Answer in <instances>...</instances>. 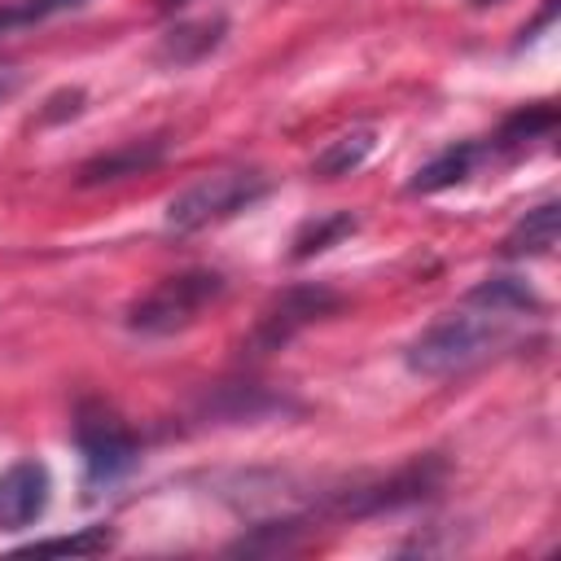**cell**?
<instances>
[{
	"mask_svg": "<svg viewBox=\"0 0 561 561\" xmlns=\"http://www.w3.org/2000/svg\"><path fill=\"white\" fill-rule=\"evenodd\" d=\"M508 342H513V320L508 316H495V311H482V307L465 302L460 311L421 329L408 342L403 364L416 377H456V373L478 368L482 359H491Z\"/></svg>",
	"mask_w": 561,
	"mask_h": 561,
	"instance_id": "1",
	"label": "cell"
},
{
	"mask_svg": "<svg viewBox=\"0 0 561 561\" xmlns=\"http://www.w3.org/2000/svg\"><path fill=\"white\" fill-rule=\"evenodd\" d=\"M228 280L215 267H188L175 276H162L149 294H140L127 307V329L140 337H171L184 333L188 324L202 320L206 307H215L224 298Z\"/></svg>",
	"mask_w": 561,
	"mask_h": 561,
	"instance_id": "2",
	"label": "cell"
},
{
	"mask_svg": "<svg viewBox=\"0 0 561 561\" xmlns=\"http://www.w3.org/2000/svg\"><path fill=\"white\" fill-rule=\"evenodd\" d=\"M272 193V180L254 167H232V171H210L202 180H193L188 188H180L167 202V228L175 237L215 228L241 210H250L254 202H263Z\"/></svg>",
	"mask_w": 561,
	"mask_h": 561,
	"instance_id": "3",
	"label": "cell"
},
{
	"mask_svg": "<svg viewBox=\"0 0 561 561\" xmlns=\"http://www.w3.org/2000/svg\"><path fill=\"white\" fill-rule=\"evenodd\" d=\"M75 443H79L88 495L114 486L118 478H127L140 465V438L105 403H79V412H75Z\"/></svg>",
	"mask_w": 561,
	"mask_h": 561,
	"instance_id": "4",
	"label": "cell"
},
{
	"mask_svg": "<svg viewBox=\"0 0 561 561\" xmlns=\"http://www.w3.org/2000/svg\"><path fill=\"white\" fill-rule=\"evenodd\" d=\"M447 478V465L438 456H416L408 465H399L394 473L377 478V482H359L346 491L329 495V513L333 517H377V513H394L408 504H421L430 495H438Z\"/></svg>",
	"mask_w": 561,
	"mask_h": 561,
	"instance_id": "5",
	"label": "cell"
},
{
	"mask_svg": "<svg viewBox=\"0 0 561 561\" xmlns=\"http://www.w3.org/2000/svg\"><path fill=\"white\" fill-rule=\"evenodd\" d=\"M337 311H342V294L333 285H320V280H311V285H285L259 311L254 329L245 333V351L250 355H272L280 346H289L302 329H311V324H320V320H329Z\"/></svg>",
	"mask_w": 561,
	"mask_h": 561,
	"instance_id": "6",
	"label": "cell"
},
{
	"mask_svg": "<svg viewBox=\"0 0 561 561\" xmlns=\"http://www.w3.org/2000/svg\"><path fill=\"white\" fill-rule=\"evenodd\" d=\"M53 500V473L44 460L22 456L0 473V530H26Z\"/></svg>",
	"mask_w": 561,
	"mask_h": 561,
	"instance_id": "7",
	"label": "cell"
},
{
	"mask_svg": "<svg viewBox=\"0 0 561 561\" xmlns=\"http://www.w3.org/2000/svg\"><path fill=\"white\" fill-rule=\"evenodd\" d=\"M228 39V18L224 13H206V18H184L175 26H167L153 44V61L167 70H188L197 61H206L219 44Z\"/></svg>",
	"mask_w": 561,
	"mask_h": 561,
	"instance_id": "8",
	"label": "cell"
},
{
	"mask_svg": "<svg viewBox=\"0 0 561 561\" xmlns=\"http://www.w3.org/2000/svg\"><path fill=\"white\" fill-rule=\"evenodd\" d=\"M167 153V136H145V140H123L105 153H92L79 171H75V184L79 188H96V184H114V180H127V175H140L149 167H158Z\"/></svg>",
	"mask_w": 561,
	"mask_h": 561,
	"instance_id": "9",
	"label": "cell"
},
{
	"mask_svg": "<svg viewBox=\"0 0 561 561\" xmlns=\"http://www.w3.org/2000/svg\"><path fill=\"white\" fill-rule=\"evenodd\" d=\"M486 162H491L486 140H456V145H447L443 153H434V158L408 180V193H412V197H430V193L456 188V184H465L469 175H478V167H486Z\"/></svg>",
	"mask_w": 561,
	"mask_h": 561,
	"instance_id": "10",
	"label": "cell"
},
{
	"mask_svg": "<svg viewBox=\"0 0 561 561\" xmlns=\"http://www.w3.org/2000/svg\"><path fill=\"white\" fill-rule=\"evenodd\" d=\"M557 232H561V202L548 197V202L530 206V210L504 232L500 254H504V259H543V254H552Z\"/></svg>",
	"mask_w": 561,
	"mask_h": 561,
	"instance_id": "11",
	"label": "cell"
},
{
	"mask_svg": "<svg viewBox=\"0 0 561 561\" xmlns=\"http://www.w3.org/2000/svg\"><path fill=\"white\" fill-rule=\"evenodd\" d=\"M552 127H557V110H552L548 101H543V105H526V110L508 114V118L486 136V153H491V162H513V158H522L535 140H543Z\"/></svg>",
	"mask_w": 561,
	"mask_h": 561,
	"instance_id": "12",
	"label": "cell"
},
{
	"mask_svg": "<svg viewBox=\"0 0 561 561\" xmlns=\"http://www.w3.org/2000/svg\"><path fill=\"white\" fill-rule=\"evenodd\" d=\"M465 302L469 307H482V311H495V316H508V320L539 316L543 311V298L526 280H517V276H486V280H478L465 294Z\"/></svg>",
	"mask_w": 561,
	"mask_h": 561,
	"instance_id": "13",
	"label": "cell"
},
{
	"mask_svg": "<svg viewBox=\"0 0 561 561\" xmlns=\"http://www.w3.org/2000/svg\"><path fill=\"white\" fill-rule=\"evenodd\" d=\"M377 149V131L373 127H351L342 136H333L316 158H311V175L316 180H342L351 171H359Z\"/></svg>",
	"mask_w": 561,
	"mask_h": 561,
	"instance_id": "14",
	"label": "cell"
},
{
	"mask_svg": "<svg viewBox=\"0 0 561 561\" xmlns=\"http://www.w3.org/2000/svg\"><path fill=\"white\" fill-rule=\"evenodd\" d=\"M355 228H359V219H355L351 210H324V215H311V219L298 224V232H294V241H289V259H294V263H307V259L333 250L337 241H346Z\"/></svg>",
	"mask_w": 561,
	"mask_h": 561,
	"instance_id": "15",
	"label": "cell"
},
{
	"mask_svg": "<svg viewBox=\"0 0 561 561\" xmlns=\"http://www.w3.org/2000/svg\"><path fill=\"white\" fill-rule=\"evenodd\" d=\"M302 530H307L302 517L263 522V526H250L241 539H232L228 552H263V557H272V552H294V548L302 543Z\"/></svg>",
	"mask_w": 561,
	"mask_h": 561,
	"instance_id": "16",
	"label": "cell"
},
{
	"mask_svg": "<svg viewBox=\"0 0 561 561\" xmlns=\"http://www.w3.org/2000/svg\"><path fill=\"white\" fill-rule=\"evenodd\" d=\"M114 548V530L110 526H83L75 535H53V539H35L22 552H61V557H101Z\"/></svg>",
	"mask_w": 561,
	"mask_h": 561,
	"instance_id": "17",
	"label": "cell"
},
{
	"mask_svg": "<svg viewBox=\"0 0 561 561\" xmlns=\"http://www.w3.org/2000/svg\"><path fill=\"white\" fill-rule=\"evenodd\" d=\"M79 4H88V0H13V4H0V26L9 35L22 26H35V22H48L57 13H70Z\"/></svg>",
	"mask_w": 561,
	"mask_h": 561,
	"instance_id": "18",
	"label": "cell"
},
{
	"mask_svg": "<svg viewBox=\"0 0 561 561\" xmlns=\"http://www.w3.org/2000/svg\"><path fill=\"white\" fill-rule=\"evenodd\" d=\"M83 101H88V92L83 88H61V92H53L48 101H44V110H39V127H53V123H66V118H79L83 114Z\"/></svg>",
	"mask_w": 561,
	"mask_h": 561,
	"instance_id": "19",
	"label": "cell"
},
{
	"mask_svg": "<svg viewBox=\"0 0 561 561\" xmlns=\"http://www.w3.org/2000/svg\"><path fill=\"white\" fill-rule=\"evenodd\" d=\"M18 88H22V75H18V70H0V105H4Z\"/></svg>",
	"mask_w": 561,
	"mask_h": 561,
	"instance_id": "20",
	"label": "cell"
},
{
	"mask_svg": "<svg viewBox=\"0 0 561 561\" xmlns=\"http://www.w3.org/2000/svg\"><path fill=\"white\" fill-rule=\"evenodd\" d=\"M184 4H188V0H158L162 13H175V9H184Z\"/></svg>",
	"mask_w": 561,
	"mask_h": 561,
	"instance_id": "21",
	"label": "cell"
},
{
	"mask_svg": "<svg viewBox=\"0 0 561 561\" xmlns=\"http://www.w3.org/2000/svg\"><path fill=\"white\" fill-rule=\"evenodd\" d=\"M473 9H486V4H500V0H469Z\"/></svg>",
	"mask_w": 561,
	"mask_h": 561,
	"instance_id": "22",
	"label": "cell"
},
{
	"mask_svg": "<svg viewBox=\"0 0 561 561\" xmlns=\"http://www.w3.org/2000/svg\"><path fill=\"white\" fill-rule=\"evenodd\" d=\"M0 35H4V26H0Z\"/></svg>",
	"mask_w": 561,
	"mask_h": 561,
	"instance_id": "23",
	"label": "cell"
}]
</instances>
